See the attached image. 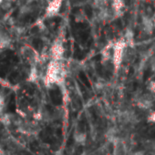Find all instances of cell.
Returning a JSON list of instances; mask_svg holds the SVG:
<instances>
[{"label":"cell","instance_id":"277c9868","mask_svg":"<svg viewBox=\"0 0 155 155\" xmlns=\"http://www.w3.org/2000/svg\"><path fill=\"white\" fill-rule=\"evenodd\" d=\"M64 46L61 40H56L50 48V56L53 60H62L64 56Z\"/></svg>","mask_w":155,"mask_h":155},{"label":"cell","instance_id":"4fadbf2b","mask_svg":"<svg viewBox=\"0 0 155 155\" xmlns=\"http://www.w3.org/2000/svg\"><path fill=\"white\" fill-rule=\"evenodd\" d=\"M124 39L127 43L128 46L130 47H133L134 45V33L130 28H127L124 34Z\"/></svg>","mask_w":155,"mask_h":155},{"label":"cell","instance_id":"52a82bcc","mask_svg":"<svg viewBox=\"0 0 155 155\" xmlns=\"http://www.w3.org/2000/svg\"><path fill=\"white\" fill-rule=\"evenodd\" d=\"M142 28L145 33L151 34L155 28V19L146 15L142 17Z\"/></svg>","mask_w":155,"mask_h":155},{"label":"cell","instance_id":"ac0fdd59","mask_svg":"<svg viewBox=\"0 0 155 155\" xmlns=\"http://www.w3.org/2000/svg\"><path fill=\"white\" fill-rule=\"evenodd\" d=\"M105 85H106V81L104 79H98L96 83H95V88L98 91H101V90H103L105 88Z\"/></svg>","mask_w":155,"mask_h":155},{"label":"cell","instance_id":"484cf974","mask_svg":"<svg viewBox=\"0 0 155 155\" xmlns=\"http://www.w3.org/2000/svg\"><path fill=\"white\" fill-rule=\"evenodd\" d=\"M7 1H9V2H13V1H15V0H7Z\"/></svg>","mask_w":155,"mask_h":155},{"label":"cell","instance_id":"44dd1931","mask_svg":"<svg viewBox=\"0 0 155 155\" xmlns=\"http://www.w3.org/2000/svg\"><path fill=\"white\" fill-rule=\"evenodd\" d=\"M147 121L150 123H155V110L151 111L148 117H147Z\"/></svg>","mask_w":155,"mask_h":155},{"label":"cell","instance_id":"5b68a950","mask_svg":"<svg viewBox=\"0 0 155 155\" xmlns=\"http://www.w3.org/2000/svg\"><path fill=\"white\" fill-rule=\"evenodd\" d=\"M62 3L63 0H51L46 8V17L47 18L56 17L62 7Z\"/></svg>","mask_w":155,"mask_h":155},{"label":"cell","instance_id":"d6986e66","mask_svg":"<svg viewBox=\"0 0 155 155\" xmlns=\"http://www.w3.org/2000/svg\"><path fill=\"white\" fill-rule=\"evenodd\" d=\"M32 11V8L28 5H25L23 6L21 8H20V14H23V15H26V14H28Z\"/></svg>","mask_w":155,"mask_h":155},{"label":"cell","instance_id":"cb8c5ba5","mask_svg":"<svg viewBox=\"0 0 155 155\" xmlns=\"http://www.w3.org/2000/svg\"><path fill=\"white\" fill-rule=\"evenodd\" d=\"M139 1H141V2H146V1H149V0H139Z\"/></svg>","mask_w":155,"mask_h":155},{"label":"cell","instance_id":"8992f818","mask_svg":"<svg viewBox=\"0 0 155 155\" xmlns=\"http://www.w3.org/2000/svg\"><path fill=\"white\" fill-rule=\"evenodd\" d=\"M128 152L127 143L124 140L120 139L113 144L112 155H127Z\"/></svg>","mask_w":155,"mask_h":155},{"label":"cell","instance_id":"5bb4252c","mask_svg":"<svg viewBox=\"0 0 155 155\" xmlns=\"http://www.w3.org/2000/svg\"><path fill=\"white\" fill-rule=\"evenodd\" d=\"M38 80V68L36 66H32L28 74V81L29 82H36Z\"/></svg>","mask_w":155,"mask_h":155},{"label":"cell","instance_id":"7a4b0ae2","mask_svg":"<svg viewBox=\"0 0 155 155\" xmlns=\"http://www.w3.org/2000/svg\"><path fill=\"white\" fill-rule=\"evenodd\" d=\"M127 43L123 38L119 39L118 41L114 42L112 48V62L115 70H119L124 58V53L127 48Z\"/></svg>","mask_w":155,"mask_h":155},{"label":"cell","instance_id":"ffe728a7","mask_svg":"<svg viewBox=\"0 0 155 155\" xmlns=\"http://www.w3.org/2000/svg\"><path fill=\"white\" fill-rule=\"evenodd\" d=\"M147 90L151 92V93H154L155 94V81H151L149 82L148 86H147Z\"/></svg>","mask_w":155,"mask_h":155},{"label":"cell","instance_id":"7402d4cb","mask_svg":"<svg viewBox=\"0 0 155 155\" xmlns=\"http://www.w3.org/2000/svg\"><path fill=\"white\" fill-rule=\"evenodd\" d=\"M11 4H12V2L7 1V0H4L3 3H2L1 5H0V6H1V8H2L3 9H9V8H11Z\"/></svg>","mask_w":155,"mask_h":155},{"label":"cell","instance_id":"d4e9b609","mask_svg":"<svg viewBox=\"0 0 155 155\" xmlns=\"http://www.w3.org/2000/svg\"><path fill=\"white\" fill-rule=\"evenodd\" d=\"M3 1H4V0H0V5H1V4L3 3Z\"/></svg>","mask_w":155,"mask_h":155},{"label":"cell","instance_id":"2e32d148","mask_svg":"<svg viewBox=\"0 0 155 155\" xmlns=\"http://www.w3.org/2000/svg\"><path fill=\"white\" fill-rule=\"evenodd\" d=\"M74 19H75V22H77V23H82L86 19V14L84 13V11L81 10L75 14Z\"/></svg>","mask_w":155,"mask_h":155},{"label":"cell","instance_id":"9a60e30c","mask_svg":"<svg viewBox=\"0 0 155 155\" xmlns=\"http://www.w3.org/2000/svg\"><path fill=\"white\" fill-rule=\"evenodd\" d=\"M108 4H109L108 0H94L93 1L94 8H96L99 10L108 8Z\"/></svg>","mask_w":155,"mask_h":155},{"label":"cell","instance_id":"7c38bea8","mask_svg":"<svg viewBox=\"0 0 155 155\" xmlns=\"http://www.w3.org/2000/svg\"><path fill=\"white\" fill-rule=\"evenodd\" d=\"M11 44V38L6 34L0 32V48H7Z\"/></svg>","mask_w":155,"mask_h":155},{"label":"cell","instance_id":"e0dca14e","mask_svg":"<svg viewBox=\"0 0 155 155\" xmlns=\"http://www.w3.org/2000/svg\"><path fill=\"white\" fill-rule=\"evenodd\" d=\"M0 121H1L2 124H4L5 126H8L12 123L13 120L11 119V116L9 114H3L0 118Z\"/></svg>","mask_w":155,"mask_h":155},{"label":"cell","instance_id":"3957f363","mask_svg":"<svg viewBox=\"0 0 155 155\" xmlns=\"http://www.w3.org/2000/svg\"><path fill=\"white\" fill-rule=\"evenodd\" d=\"M154 101H155L154 93L149 91L148 93L142 94L141 96L139 97V99L137 100V106L142 110H150L153 106Z\"/></svg>","mask_w":155,"mask_h":155},{"label":"cell","instance_id":"603a6c76","mask_svg":"<svg viewBox=\"0 0 155 155\" xmlns=\"http://www.w3.org/2000/svg\"><path fill=\"white\" fill-rule=\"evenodd\" d=\"M4 105H5V103H4V99H3L2 97H0V114H1L2 111H3Z\"/></svg>","mask_w":155,"mask_h":155},{"label":"cell","instance_id":"8fae6325","mask_svg":"<svg viewBox=\"0 0 155 155\" xmlns=\"http://www.w3.org/2000/svg\"><path fill=\"white\" fill-rule=\"evenodd\" d=\"M113 44L114 43H109L102 50H101V60H102V63H106L108 62L110 58H112V56L110 54V49H112L113 48Z\"/></svg>","mask_w":155,"mask_h":155},{"label":"cell","instance_id":"ba28073f","mask_svg":"<svg viewBox=\"0 0 155 155\" xmlns=\"http://www.w3.org/2000/svg\"><path fill=\"white\" fill-rule=\"evenodd\" d=\"M97 17L98 19L101 22H108V21H111L115 18V14L112 9L106 8L103 9H100Z\"/></svg>","mask_w":155,"mask_h":155},{"label":"cell","instance_id":"6da1fadb","mask_svg":"<svg viewBox=\"0 0 155 155\" xmlns=\"http://www.w3.org/2000/svg\"><path fill=\"white\" fill-rule=\"evenodd\" d=\"M67 71L61 63V60H51L48 63L46 76L44 78V84L47 88H50L53 85L62 86L65 82Z\"/></svg>","mask_w":155,"mask_h":155},{"label":"cell","instance_id":"9c48e42d","mask_svg":"<svg viewBox=\"0 0 155 155\" xmlns=\"http://www.w3.org/2000/svg\"><path fill=\"white\" fill-rule=\"evenodd\" d=\"M124 7V0H111V9L113 10L115 17H120L123 13Z\"/></svg>","mask_w":155,"mask_h":155},{"label":"cell","instance_id":"30bf717a","mask_svg":"<svg viewBox=\"0 0 155 155\" xmlns=\"http://www.w3.org/2000/svg\"><path fill=\"white\" fill-rule=\"evenodd\" d=\"M73 139L76 143L84 145L87 140V133L84 130H81L80 129H76V130L73 134Z\"/></svg>","mask_w":155,"mask_h":155}]
</instances>
